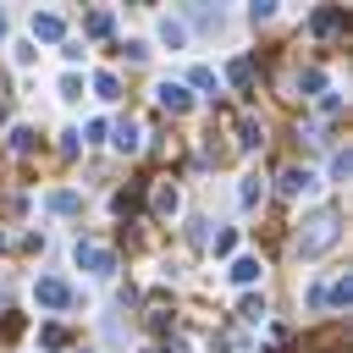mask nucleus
Masks as SVG:
<instances>
[{
	"mask_svg": "<svg viewBox=\"0 0 353 353\" xmlns=\"http://www.w3.org/2000/svg\"><path fill=\"white\" fill-rule=\"evenodd\" d=\"M121 55H127V61H149V44H143V39H127Z\"/></svg>",
	"mask_w": 353,
	"mask_h": 353,
	"instance_id": "nucleus-26",
	"label": "nucleus"
},
{
	"mask_svg": "<svg viewBox=\"0 0 353 353\" xmlns=\"http://www.w3.org/2000/svg\"><path fill=\"white\" fill-rule=\"evenodd\" d=\"M0 39H6V11H0Z\"/></svg>",
	"mask_w": 353,
	"mask_h": 353,
	"instance_id": "nucleus-29",
	"label": "nucleus"
},
{
	"mask_svg": "<svg viewBox=\"0 0 353 353\" xmlns=\"http://www.w3.org/2000/svg\"><path fill=\"white\" fill-rule=\"evenodd\" d=\"M336 22H342V11H314V17H309V33H331Z\"/></svg>",
	"mask_w": 353,
	"mask_h": 353,
	"instance_id": "nucleus-17",
	"label": "nucleus"
},
{
	"mask_svg": "<svg viewBox=\"0 0 353 353\" xmlns=\"http://www.w3.org/2000/svg\"><path fill=\"white\" fill-rule=\"evenodd\" d=\"M72 254H77V265H83L88 276H99V281L116 276V248H110V243H77Z\"/></svg>",
	"mask_w": 353,
	"mask_h": 353,
	"instance_id": "nucleus-2",
	"label": "nucleus"
},
{
	"mask_svg": "<svg viewBox=\"0 0 353 353\" xmlns=\"http://www.w3.org/2000/svg\"><path fill=\"white\" fill-rule=\"evenodd\" d=\"M226 276H232V281H237V287H254V281H259V276H265V259H259V254H237V259H232V270H226Z\"/></svg>",
	"mask_w": 353,
	"mask_h": 353,
	"instance_id": "nucleus-6",
	"label": "nucleus"
},
{
	"mask_svg": "<svg viewBox=\"0 0 353 353\" xmlns=\"http://www.w3.org/2000/svg\"><path fill=\"white\" fill-rule=\"evenodd\" d=\"M44 210H50V215H72V210H83V193L55 188V193H44Z\"/></svg>",
	"mask_w": 353,
	"mask_h": 353,
	"instance_id": "nucleus-11",
	"label": "nucleus"
},
{
	"mask_svg": "<svg viewBox=\"0 0 353 353\" xmlns=\"http://www.w3.org/2000/svg\"><path fill=\"white\" fill-rule=\"evenodd\" d=\"M154 99H160L165 110H176V116H182V110L193 105V94H188L182 83H171V77H165V83H154Z\"/></svg>",
	"mask_w": 353,
	"mask_h": 353,
	"instance_id": "nucleus-8",
	"label": "nucleus"
},
{
	"mask_svg": "<svg viewBox=\"0 0 353 353\" xmlns=\"http://www.w3.org/2000/svg\"><path fill=\"white\" fill-rule=\"evenodd\" d=\"M347 298H353V287H347V276H336L331 292H325V309H347Z\"/></svg>",
	"mask_w": 353,
	"mask_h": 353,
	"instance_id": "nucleus-15",
	"label": "nucleus"
},
{
	"mask_svg": "<svg viewBox=\"0 0 353 353\" xmlns=\"http://www.w3.org/2000/svg\"><path fill=\"white\" fill-rule=\"evenodd\" d=\"M237 143H243V149H259V143H265V127H259V121H243Z\"/></svg>",
	"mask_w": 353,
	"mask_h": 353,
	"instance_id": "nucleus-22",
	"label": "nucleus"
},
{
	"mask_svg": "<svg viewBox=\"0 0 353 353\" xmlns=\"http://www.w3.org/2000/svg\"><path fill=\"white\" fill-rule=\"evenodd\" d=\"M237 314H243V320H248V325H259V320H265V314H270V303H265V298H259V292H248V298H243V303H237Z\"/></svg>",
	"mask_w": 353,
	"mask_h": 353,
	"instance_id": "nucleus-13",
	"label": "nucleus"
},
{
	"mask_svg": "<svg viewBox=\"0 0 353 353\" xmlns=\"http://www.w3.org/2000/svg\"><path fill=\"white\" fill-rule=\"evenodd\" d=\"M165 353H188V342H182V336H171V342H165Z\"/></svg>",
	"mask_w": 353,
	"mask_h": 353,
	"instance_id": "nucleus-28",
	"label": "nucleus"
},
{
	"mask_svg": "<svg viewBox=\"0 0 353 353\" xmlns=\"http://www.w3.org/2000/svg\"><path fill=\"white\" fill-rule=\"evenodd\" d=\"M11 55H17V66H33V61H39V44H33V39H17Z\"/></svg>",
	"mask_w": 353,
	"mask_h": 353,
	"instance_id": "nucleus-18",
	"label": "nucleus"
},
{
	"mask_svg": "<svg viewBox=\"0 0 353 353\" xmlns=\"http://www.w3.org/2000/svg\"><path fill=\"white\" fill-rule=\"evenodd\" d=\"M259 199H265V176H259V171H248V176H237V204H243V210H254Z\"/></svg>",
	"mask_w": 353,
	"mask_h": 353,
	"instance_id": "nucleus-10",
	"label": "nucleus"
},
{
	"mask_svg": "<svg viewBox=\"0 0 353 353\" xmlns=\"http://www.w3.org/2000/svg\"><path fill=\"white\" fill-rule=\"evenodd\" d=\"M154 33H160V44H165V50H188V22H182V17H160V22H154Z\"/></svg>",
	"mask_w": 353,
	"mask_h": 353,
	"instance_id": "nucleus-7",
	"label": "nucleus"
},
{
	"mask_svg": "<svg viewBox=\"0 0 353 353\" xmlns=\"http://www.w3.org/2000/svg\"><path fill=\"white\" fill-rule=\"evenodd\" d=\"M94 88H99V99H116V94H121V83H116V72H99V77H94Z\"/></svg>",
	"mask_w": 353,
	"mask_h": 353,
	"instance_id": "nucleus-23",
	"label": "nucleus"
},
{
	"mask_svg": "<svg viewBox=\"0 0 353 353\" xmlns=\"http://www.w3.org/2000/svg\"><path fill=\"white\" fill-rule=\"evenodd\" d=\"M0 303H6V292H0Z\"/></svg>",
	"mask_w": 353,
	"mask_h": 353,
	"instance_id": "nucleus-30",
	"label": "nucleus"
},
{
	"mask_svg": "<svg viewBox=\"0 0 353 353\" xmlns=\"http://www.w3.org/2000/svg\"><path fill=\"white\" fill-rule=\"evenodd\" d=\"M55 44V39H66V17L61 11H33V44Z\"/></svg>",
	"mask_w": 353,
	"mask_h": 353,
	"instance_id": "nucleus-5",
	"label": "nucleus"
},
{
	"mask_svg": "<svg viewBox=\"0 0 353 353\" xmlns=\"http://www.w3.org/2000/svg\"><path fill=\"white\" fill-rule=\"evenodd\" d=\"M298 88H303V94H325V72H320V66H309V72L298 77Z\"/></svg>",
	"mask_w": 353,
	"mask_h": 353,
	"instance_id": "nucleus-21",
	"label": "nucleus"
},
{
	"mask_svg": "<svg viewBox=\"0 0 353 353\" xmlns=\"http://www.w3.org/2000/svg\"><path fill=\"white\" fill-rule=\"evenodd\" d=\"M33 303H39V309H50V314H61V309H72V303H77V292H72L61 276H39V281H33Z\"/></svg>",
	"mask_w": 353,
	"mask_h": 353,
	"instance_id": "nucleus-3",
	"label": "nucleus"
},
{
	"mask_svg": "<svg viewBox=\"0 0 353 353\" xmlns=\"http://www.w3.org/2000/svg\"><path fill=\"white\" fill-rule=\"evenodd\" d=\"M188 77H193V88H210V94H221V77H215L210 66H193Z\"/></svg>",
	"mask_w": 353,
	"mask_h": 353,
	"instance_id": "nucleus-20",
	"label": "nucleus"
},
{
	"mask_svg": "<svg viewBox=\"0 0 353 353\" xmlns=\"http://www.w3.org/2000/svg\"><path fill=\"white\" fill-rule=\"evenodd\" d=\"M226 77H232V83H237V88H248V83H254V66H248V61H243V55H237V61H232V66H226Z\"/></svg>",
	"mask_w": 353,
	"mask_h": 353,
	"instance_id": "nucleus-19",
	"label": "nucleus"
},
{
	"mask_svg": "<svg viewBox=\"0 0 353 353\" xmlns=\"http://www.w3.org/2000/svg\"><path fill=\"white\" fill-rule=\"evenodd\" d=\"M336 237H342V215H336V210H314V215L298 226L292 254H298V259H320V254H325Z\"/></svg>",
	"mask_w": 353,
	"mask_h": 353,
	"instance_id": "nucleus-1",
	"label": "nucleus"
},
{
	"mask_svg": "<svg viewBox=\"0 0 353 353\" xmlns=\"http://www.w3.org/2000/svg\"><path fill=\"white\" fill-rule=\"evenodd\" d=\"M110 28H116V11H105V6H99V11H88V33H94V39H105Z\"/></svg>",
	"mask_w": 353,
	"mask_h": 353,
	"instance_id": "nucleus-14",
	"label": "nucleus"
},
{
	"mask_svg": "<svg viewBox=\"0 0 353 353\" xmlns=\"http://www.w3.org/2000/svg\"><path fill=\"white\" fill-rule=\"evenodd\" d=\"M232 248H237V232L221 226V232H215V254H232Z\"/></svg>",
	"mask_w": 353,
	"mask_h": 353,
	"instance_id": "nucleus-27",
	"label": "nucleus"
},
{
	"mask_svg": "<svg viewBox=\"0 0 353 353\" xmlns=\"http://www.w3.org/2000/svg\"><path fill=\"white\" fill-rule=\"evenodd\" d=\"M61 99H83V77H77V72L61 77Z\"/></svg>",
	"mask_w": 353,
	"mask_h": 353,
	"instance_id": "nucleus-24",
	"label": "nucleus"
},
{
	"mask_svg": "<svg viewBox=\"0 0 353 353\" xmlns=\"http://www.w3.org/2000/svg\"><path fill=\"white\" fill-rule=\"evenodd\" d=\"M39 347H66V325H39Z\"/></svg>",
	"mask_w": 353,
	"mask_h": 353,
	"instance_id": "nucleus-16",
	"label": "nucleus"
},
{
	"mask_svg": "<svg viewBox=\"0 0 353 353\" xmlns=\"http://www.w3.org/2000/svg\"><path fill=\"white\" fill-rule=\"evenodd\" d=\"M149 204H154V215H160V221H171V215H176V210H182V193H176V182H160V188H154V199H149Z\"/></svg>",
	"mask_w": 353,
	"mask_h": 353,
	"instance_id": "nucleus-9",
	"label": "nucleus"
},
{
	"mask_svg": "<svg viewBox=\"0 0 353 353\" xmlns=\"http://www.w3.org/2000/svg\"><path fill=\"white\" fill-rule=\"evenodd\" d=\"M281 193H287V199H309V193H320V171H309V165H287V171H281Z\"/></svg>",
	"mask_w": 353,
	"mask_h": 353,
	"instance_id": "nucleus-4",
	"label": "nucleus"
},
{
	"mask_svg": "<svg viewBox=\"0 0 353 353\" xmlns=\"http://www.w3.org/2000/svg\"><path fill=\"white\" fill-rule=\"evenodd\" d=\"M11 149L28 154V149H33V127H11Z\"/></svg>",
	"mask_w": 353,
	"mask_h": 353,
	"instance_id": "nucleus-25",
	"label": "nucleus"
},
{
	"mask_svg": "<svg viewBox=\"0 0 353 353\" xmlns=\"http://www.w3.org/2000/svg\"><path fill=\"white\" fill-rule=\"evenodd\" d=\"M110 143H116L121 154H138V149H143V132H138L132 121H116V138H110Z\"/></svg>",
	"mask_w": 353,
	"mask_h": 353,
	"instance_id": "nucleus-12",
	"label": "nucleus"
}]
</instances>
